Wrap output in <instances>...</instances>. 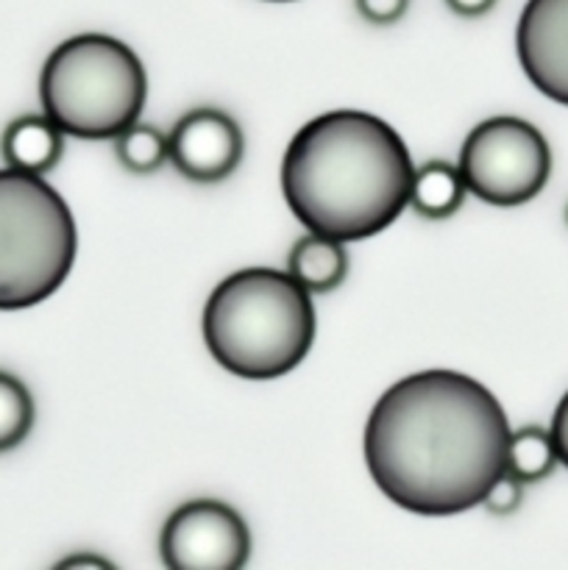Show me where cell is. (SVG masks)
Listing matches in <instances>:
<instances>
[{
    "instance_id": "6da1fadb",
    "label": "cell",
    "mask_w": 568,
    "mask_h": 570,
    "mask_svg": "<svg viewBox=\"0 0 568 570\" xmlns=\"http://www.w3.org/2000/svg\"><path fill=\"white\" fill-rule=\"evenodd\" d=\"M510 421L501 401L460 371H418L373 404L365 465L384 499L423 518L482 504L505 473Z\"/></svg>"
},
{
    "instance_id": "7a4b0ae2",
    "label": "cell",
    "mask_w": 568,
    "mask_h": 570,
    "mask_svg": "<svg viewBox=\"0 0 568 570\" xmlns=\"http://www.w3.org/2000/svg\"><path fill=\"white\" fill-rule=\"evenodd\" d=\"M415 165L401 134L371 111L334 109L295 131L282 159L284 204L306 232L376 237L410 206Z\"/></svg>"
},
{
    "instance_id": "3957f363",
    "label": "cell",
    "mask_w": 568,
    "mask_h": 570,
    "mask_svg": "<svg viewBox=\"0 0 568 570\" xmlns=\"http://www.w3.org/2000/svg\"><path fill=\"white\" fill-rule=\"evenodd\" d=\"M312 295L276 267H243L212 289L204 345L226 373L251 382L287 376L315 343Z\"/></svg>"
},
{
    "instance_id": "277c9868",
    "label": "cell",
    "mask_w": 568,
    "mask_h": 570,
    "mask_svg": "<svg viewBox=\"0 0 568 570\" xmlns=\"http://www.w3.org/2000/svg\"><path fill=\"white\" fill-rule=\"evenodd\" d=\"M39 100L70 137L115 139L143 115L148 72L123 39L78 33L45 59Z\"/></svg>"
},
{
    "instance_id": "5b68a950",
    "label": "cell",
    "mask_w": 568,
    "mask_h": 570,
    "mask_svg": "<svg viewBox=\"0 0 568 570\" xmlns=\"http://www.w3.org/2000/svg\"><path fill=\"white\" fill-rule=\"evenodd\" d=\"M78 228L70 206L42 176L0 170V309L48 301L70 276Z\"/></svg>"
},
{
    "instance_id": "8992f818",
    "label": "cell",
    "mask_w": 568,
    "mask_h": 570,
    "mask_svg": "<svg viewBox=\"0 0 568 570\" xmlns=\"http://www.w3.org/2000/svg\"><path fill=\"white\" fill-rule=\"evenodd\" d=\"M457 167L468 193L490 206L510 209L543 193L551 176V148L538 126L499 115L468 131Z\"/></svg>"
},
{
    "instance_id": "52a82bcc",
    "label": "cell",
    "mask_w": 568,
    "mask_h": 570,
    "mask_svg": "<svg viewBox=\"0 0 568 570\" xmlns=\"http://www.w3.org/2000/svg\"><path fill=\"white\" fill-rule=\"evenodd\" d=\"M159 554L170 570H239L251 557V532L232 504L195 499L165 521Z\"/></svg>"
},
{
    "instance_id": "ba28073f",
    "label": "cell",
    "mask_w": 568,
    "mask_h": 570,
    "mask_svg": "<svg viewBox=\"0 0 568 570\" xmlns=\"http://www.w3.org/2000/svg\"><path fill=\"white\" fill-rule=\"evenodd\" d=\"M245 156L239 122L223 109L198 106L178 117L167 134V161L195 184L226 181Z\"/></svg>"
},
{
    "instance_id": "9c48e42d",
    "label": "cell",
    "mask_w": 568,
    "mask_h": 570,
    "mask_svg": "<svg viewBox=\"0 0 568 570\" xmlns=\"http://www.w3.org/2000/svg\"><path fill=\"white\" fill-rule=\"evenodd\" d=\"M516 53L532 87L568 106V0H527L518 17Z\"/></svg>"
},
{
    "instance_id": "30bf717a",
    "label": "cell",
    "mask_w": 568,
    "mask_h": 570,
    "mask_svg": "<svg viewBox=\"0 0 568 570\" xmlns=\"http://www.w3.org/2000/svg\"><path fill=\"white\" fill-rule=\"evenodd\" d=\"M6 167L45 176L65 156V131L48 115H22L3 131Z\"/></svg>"
},
{
    "instance_id": "8fae6325",
    "label": "cell",
    "mask_w": 568,
    "mask_h": 570,
    "mask_svg": "<svg viewBox=\"0 0 568 570\" xmlns=\"http://www.w3.org/2000/svg\"><path fill=\"white\" fill-rule=\"evenodd\" d=\"M349 271L351 259L345 243L326 234L306 232L304 237L295 239L287 254V273L310 295H326L343 287Z\"/></svg>"
},
{
    "instance_id": "7c38bea8",
    "label": "cell",
    "mask_w": 568,
    "mask_h": 570,
    "mask_svg": "<svg viewBox=\"0 0 568 570\" xmlns=\"http://www.w3.org/2000/svg\"><path fill=\"white\" fill-rule=\"evenodd\" d=\"M466 178L460 167L449 161L432 159L415 167L410 189V206L427 220H449L466 204Z\"/></svg>"
},
{
    "instance_id": "4fadbf2b",
    "label": "cell",
    "mask_w": 568,
    "mask_h": 570,
    "mask_svg": "<svg viewBox=\"0 0 568 570\" xmlns=\"http://www.w3.org/2000/svg\"><path fill=\"white\" fill-rule=\"evenodd\" d=\"M557 449L551 432L540 426H523L510 434L507 443V465L505 473L516 476L518 482L535 484L543 482L557 468Z\"/></svg>"
},
{
    "instance_id": "5bb4252c",
    "label": "cell",
    "mask_w": 568,
    "mask_h": 570,
    "mask_svg": "<svg viewBox=\"0 0 568 570\" xmlns=\"http://www.w3.org/2000/svg\"><path fill=\"white\" fill-rule=\"evenodd\" d=\"M115 154L126 170L137 176H148L165 167L167 161V134L150 122H131L126 131L115 137Z\"/></svg>"
},
{
    "instance_id": "9a60e30c",
    "label": "cell",
    "mask_w": 568,
    "mask_h": 570,
    "mask_svg": "<svg viewBox=\"0 0 568 570\" xmlns=\"http://www.w3.org/2000/svg\"><path fill=\"white\" fill-rule=\"evenodd\" d=\"M33 417L37 410L26 384L0 371V454L17 449L31 434Z\"/></svg>"
},
{
    "instance_id": "2e32d148",
    "label": "cell",
    "mask_w": 568,
    "mask_h": 570,
    "mask_svg": "<svg viewBox=\"0 0 568 570\" xmlns=\"http://www.w3.org/2000/svg\"><path fill=\"white\" fill-rule=\"evenodd\" d=\"M521 501H523V482H518V479L510 476V473H501V476L490 484L488 493H484L482 504L490 515L507 518L521 507Z\"/></svg>"
},
{
    "instance_id": "e0dca14e",
    "label": "cell",
    "mask_w": 568,
    "mask_h": 570,
    "mask_svg": "<svg viewBox=\"0 0 568 570\" xmlns=\"http://www.w3.org/2000/svg\"><path fill=\"white\" fill-rule=\"evenodd\" d=\"M354 3L362 20L373 22V26H393L407 14L410 0H354Z\"/></svg>"
},
{
    "instance_id": "ac0fdd59",
    "label": "cell",
    "mask_w": 568,
    "mask_h": 570,
    "mask_svg": "<svg viewBox=\"0 0 568 570\" xmlns=\"http://www.w3.org/2000/svg\"><path fill=\"white\" fill-rule=\"evenodd\" d=\"M551 440H555L557 460L568 468V393L557 404L555 417H551Z\"/></svg>"
},
{
    "instance_id": "d6986e66",
    "label": "cell",
    "mask_w": 568,
    "mask_h": 570,
    "mask_svg": "<svg viewBox=\"0 0 568 570\" xmlns=\"http://www.w3.org/2000/svg\"><path fill=\"white\" fill-rule=\"evenodd\" d=\"M445 6L460 17H482L493 9L496 0H445Z\"/></svg>"
},
{
    "instance_id": "ffe728a7",
    "label": "cell",
    "mask_w": 568,
    "mask_h": 570,
    "mask_svg": "<svg viewBox=\"0 0 568 570\" xmlns=\"http://www.w3.org/2000/svg\"><path fill=\"white\" fill-rule=\"evenodd\" d=\"M56 568H95V570H109L111 562L104 560V557L72 554V557H67V560H61Z\"/></svg>"
},
{
    "instance_id": "44dd1931",
    "label": "cell",
    "mask_w": 568,
    "mask_h": 570,
    "mask_svg": "<svg viewBox=\"0 0 568 570\" xmlns=\"http://www.w3.org/2000/svg\"><path fill=\"white\" fill-rule=\"evenodd\" d=\"M271 3H287V0H271Z\"/></svg>"
},
{
    "instance_id": "7402d4cb",
    "label": "cell",
    "mask_w": 568,
    "mask_h": 570,
    "mask_svg": "<svg viewBox=\"0 0 568 570\" xmlns=\"http://www.w3.org/2000/svg\"><path fill=\"white\" fill-rule=\"evenodd\" d=\"M566 223H568V206H566Z\"/></svg>"
}]
</instances>
